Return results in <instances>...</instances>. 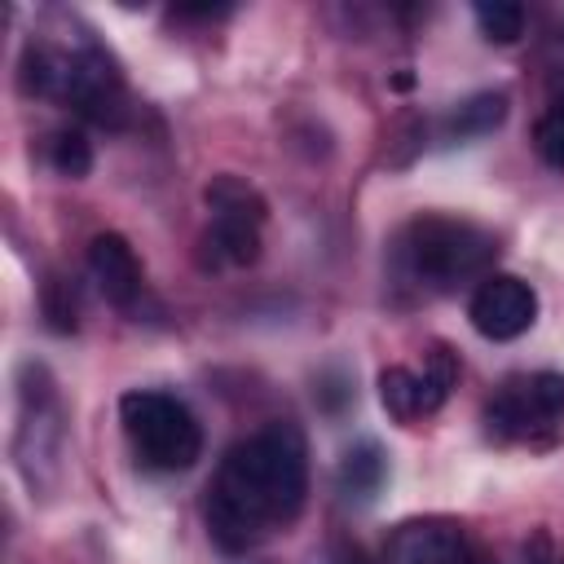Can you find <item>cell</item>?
Instances as JSON below:
<instances>
[{"label":"cell","instance_id":"ac0fdd59","mask_svg":"<svg viewBox=\"0 0 564 564\" xmlns=\"http://www.w3.org/2000/svg\"><path fill=\"white\" fill-rule=\"evenodd\" d=\"M467 564H476V555H471V560H467Z\"/></svg>","mask_w":564,"mask_h":564},{"label":"cell","instance_id":"7a4b0ae2","mask_svg":"<svg viewBox=\"0 0 564 564\" xmlns=\"http://www.w3.org/2000/svg\"><path fill=\"white\" fill-rule=\"evenodd\" d=\"M22 84L40 97H57L70 110H79L93 123H119L123 119V79L115 62L101 48H75V53H53L31 44L22 57Z\"/></svg>","mask_w":564,"mask_h":564},{"label":"cell","instance_id":"7c38bea8","mask_svg":"<svg viewBox=\"0 0 564 564\" xmlns=\"http://www.w3.org/2000/svg\"><path fill=\"white\" fill-rule=\"evenodd\" d=\"M507 119V93H476L445 119V141H471L494 132Z\"/></svg>","mask_w":564,"mask_h":564},{"label":"cell","instance_id":"ba28073f","mask_svg":"<svg viewBox=\"0 0 564 564\" xmlns=\"http://www.w3.org/2000/svg\"><path fill=\"white\" fill-rule=\"evenodd\" d=\"M454 379H458L454 357H449L445 348H436L423 370L388 366V370L379 375V401H383V410H388L392 419L410 423V419H423V414L441 410V401L449 397Z\"/></svg>","mask_w":564,"mask_h":564},{"label":"cell","instance_id":"6da1fadb","mask_svg":"<svg viewBox=\"0 0 564 564\" xmlns=\"http://www.w3.org/2000/svg\"><path fill=\"white\" fill-rule=\"evenodd\" d=\"M308 494V445L295 423H269L238 441L207 494V533L220 551H247L291 524Z\"/></svg>","mask_w":564,"mask_h":564},{"label":"cell","instance_id":"9c48e42d","mask_svg":"<svg viewBox=\"0 0 564 564\" xmlns=\"http://www.w3.org/2000/svg\"><path fill=\"white\" fill-rule=\"evenodd\" d=\"M88 273L115 308H132L141 295V260L123 234H97L88 242Z\"/></svg>","mask_w":564,"mask_h":564},{"label":"cell","instance_id":"5bb4252c","mask_svg":"<svg viewBox=\"0 0 564 564\" xmlns=\"http://www.w3.org/2000/svg\"><path fill=\"white\" fill-rule=\"evenodd\" d=\"M533 150L542 154L546 167H560L564 172V93L551 97V106L542 110V119L533 128Z\"/></svg>","mask_w":564,"mask_h":564},{"label":"cell","instance_id":"8fae6325","mask_svg":"<svg viewBox=\"0 0 564 564\" xmlns=\"http://www.w3.org/2000/svg\"><path fill=\"white\" fill-rule=\"evenodd\" d=\"M383 476H388V458L375 441H352L344 454H339V467H335V489L344 494V502H357L366 507L379 489H383Z\"/></svg>","mask_w":564,"mask_h":564},{"label":"cell","instance_id":"e0dca14e","mask_svg":"<svg viewBox=\"0 0 564 564\" xmlns=\"http://www.w3.org/2000/svg\"><path fill=\"white\" fill-rule=\"evenodd\" d=\"M330 564H366V555L352 546V551H335V560H330Z\"/></svg>","mask_w":564,"mask_h":564},{"label":"cell","instance_id":"4fadbf2b","mask_svg":"<svg viewBox=\"0 0 564 564\" xmlns=\"http://www.w3.org/2000/svg\"><path fill=\"white\" fill-rule=\"evenodd\" d=\"M471 13H476V26L489 44H516L524 35V9L511 0H480Z\"/></svg>","mask_w":564,"mask_h":564},{"label":"cell","instance_id":"52a82bcc","mask_svg":"<svg viewBox=\"0 0 564 564\" xmlns=\"http://www.w3.org/2000/svg\"><path fill=\"white\" fill-rule=\"evenodd\" d=\"M467 317L485 339H516L538 317V291L516 273H485L471 291Z\"/></svg>","mask_w":564,"mask_h":564},{"label":"cell","instance_id":"5b68a950","mask_svg":"<svg viewBox=\"0 0 564 564\" xmlns=\"http://www.w3.org/2000/svg\"><path fill=\"white\" fill-rule=\"evenodd\" d=\"M485 423L502 441H529L538 432H551L564 423V375L538 370L507 379L498 397L485 405Z\"/></svg>","mask_w":564,"mask_h":564},{"label":"cell","instance_id":"3957f363","mask_svg":"<svg viewBox=\"0 0 564 564\" xmlns=\"http://www.w3.org/2000/svg\"><path fill=\"white\" fill-rule=\"evenodd\" d=\"M119 423L132 454L154 471H185L203 454V427L194 410L172 392H123Z\"/></svg>","mask_w":564,"mask_h":564},{"label":"cell","instance_id":"2e32d148","mask_svg":"<svg viewBox=\"0 0 564 564\" xmlns=\"http://www.w3.org/2000/svg\"><path fill=\"white\" fill-rule=\"evenodd\" d=\"M44 317H48L53 330H75V291H70V282L53 278L44 286Z\"/></svg>","mask_w":564,"mask_h":564},{"label":"cell","instance_id":"9a60e30c","mask_svg":"<svg viewBox=\"0 0 564 564\" xmlns=\"http://www.w3.org/2000/svg\"><path fill=\"white\" fill-rule=\"evenodd\" d=\"M48 159H53V167H57L62 176L79 181V176H88V167H93V145H88L84 132L66 128V132H57V137L48 141Z\"/></svg>","mask_w":564,"mask_h":564},{"label":"cell","instance_id":"277c9868","mask_svg":"<svg viewBox=\"0 0 564 564\" xmlns=\"http://www.w3.org/2000/svg\"><path fill=\"white\" fill-rule=\"evenodd\" d=\"M494 251H498V242L480 225L454 220V216H419L401 238L405 269L436 291L480 278L489 269Z\"/></svg>","mask_w":564,"mask_h":564},{"label":"cell","instance_id":"30bf717a","mask_svg":"<svg viewBox=\"0 0 564 564\" xmlns=\"http://www.w3.org/2000/svg\"><path fill=\"white\" fill-rule=\"evenodd\" d=\"M467 560H471L467 538L441 520L401 524L388 546V564H467Z\"/></svg>","mask_w":564,"mask_h":564},{"label":"cell","instance_id":"8992f818","mask_svg":"<svg viewBox=\"0 0 564 564\" xmlns=\"http://www.w3.org/2000/svg\"><path fill=\"white\" fill-rule=\"evenodd\" d=\"M212 207V247L229 264H251L260 256V225H264V198L242 176H216L207 185Z\"/></svg>","mask_w":564,"mask_h":564}]
</instances>
